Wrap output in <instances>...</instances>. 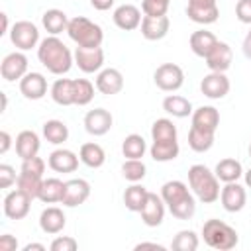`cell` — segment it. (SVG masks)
Segmentation results:
<instances>
[{
  "instance_id": "6da1fadb",
  "label": "cell",
  "mask_w": 251,
  "mask_h": 251,
  "mask_svg": "<svg viewBox=\"0 0 251 251\" xmlns=\"http://www.w3.org/2000/svg\"><path fill=\"white\" fill-rule=\"evenodd\" d=\"M37 59L51 75H67L75 63V53L57 37L49 35L37 45Z\"/></svg>"
},
{
  "instance_id": "7a4b0ae2",
  "label": "cell",
  "mask_w": 251,
  "mask_h": 251,
  "mask_svg": "<svg viewBox=\"0 0 251 251\" xmlns=\"http://www.w3.org/2000/svg\"><path fill=\"white\" fill-rule=\"evenodd\" d=\"M161 198L169 212L178 220H190L196 212V200L182 180H167L161 186Z\"/></svg>"
},
{
  "instance_id": "3957f363",
  "label": "cell",
  "mask_w": 251,
  "mask_h": 251,
  "mask_svg": "<svg viewBox=\"0 0 251 251\" xmlns=\"http://www.w3.org/2000/svg\"><path fill=\"white\" fill-rule=\"evenodd\" d=\"M188 186L192 190V194L204 202V204H212L220 198V178L216 176L214 171H210L206 165L196 163L188 169Z\"/></svg>"
},
{
  "instance_id": "277c9868",
  "label": "cell",
  "mask_w": 251,
  "mask_h": 251,
  "mask_svg": "<svg viewBox=\"0 0 251 251\" xmlns=\"http://www.w3.org/2000/svg\"><path fill=\"white\" fill-rule=\"evenodd\" d=\"M202 237H204V243L208 247L218 249V251H229L239 243V235H237L235 227H231L229 224L216 220V218L204 222Z\"/></svg>"
},
{
  "instance_id": "5b68a950",
  "label": "cell",
  "mask_w": 251,
  "mask_h": 251,
  "mask_svg": "<svg viewBox=\"0 0 251 251\" xmlns=\"http://www.w3.org/2000/svg\"><path fill=\"white\" fill-rule=\"evenodd\" d=\"M69 37L78 45V47H100L104 41V31L98 24L90 22L84 16H75L69 20L67 27Z\"/></svg>"
},
{
  "instance_id": "8992f818",
  "label": "cell",
  "mask_w": 251,
  "mask_h": 251,
  "mask_svg": "<svg viewBox=\"0 0 251 251\" xmlns=\"http://www.w3.org/2000/svg\"><path fill=\"white\" fill-rule=\"evenodd\" d=\"M153 82L163 92H175L184 84V71L175 63H163L155 69Z\"/></svg>"
},
{
  "instance_id": "52a82bcc",
  "label": "cell",
  "mask_w": 251,
  "mask_h": 251,
  "mask_svg": "<svg viewBox=\"0 0 251 251\" xmlns=\"http://www.w3.org/2000/svg\"><path fill=\"white\" fill-rule=\"evenodd\" d=\"M10 41L16 45L18 51H29L39 43V29L29 20H20L10 29Z\"/></svg>"
},
{
  "instance_id": "ba28073f",
  "label": "cell",
  "mask_w": 251,
  "mask_h": 251,
  "mask_svg": "<svg viewBox=\"0 0 251 251\" xmlns=\"http://www.w3.org/2000/svg\"><path fill=\"white\" fill-rule=\"evenodd\" d=\"M186 16L194 22V24H214L220 16V8H218V0H188L186 4Z\"/></svg>"
},
{
  "instance_id": "9c48e42d",
  "label": "cell",
  "mask_w": 251,
  "mask_h": 251,
  "mask_svg": "<svg viewBox=\"0 0 251 251\" xmlns=\"http://www.w3.org/2000/svg\"><path fill=\"white\" fill-rule=\"evenodd\" d=\"M0 75L6 82L22 80L27 75V57L24 55V51L8 53L0 63Z\"/></svg>"
},
{
  "instance_id": "30bf717a",
  "label": "cell",
  "mask_w": 251,
  "mask_h": 251,
  "mask_svg": "<svg viewBox=\"0 0 251 251\" xmlns=\"http://www.w3.org/2000/svg\"><path fill=\"white\" fill-rule=\"evenodd\" d=\"M29 206H31V198L20 188L8 192L4 196V204H2L4 216L10 220H24L29 214Z\"/></svg>"
},
{
  "instance_id": "8fae6325",
  "label": "cell",
  "mask_w": 251,
  "mask_h": 251,
  "mask_svg": "<svg viewBox=\"0 0 251 251\" xmlns=\"http://www.w3.org/2000/svg\"><path fill=\"white\" fill-rule=\"evenodd\" d=\"M75 65L86 75L100 73L104 65V49L102 47H76Z\"/></svg>"
},
{
  "instance_id": "7c38bea8",
  "label": "cell",
  "mask_w": 251,
  "mask_h": 251,
  "mask_svg": "<svg viewBox=\"0 0 251 251\" xmlns=\"http://www.w3.org/2000/svg\"><path fill=\"white\" fill-rule=\"evenodd\" d=\"M229 88H231V84H229V78L226 76V73H214V71H210L202 78V82H200L202 94L206 98H210V100H222V98H226L227 92H229Z\"/></svg>"
},
{
  "instance_id": "4fadbf2b",
  "label": "cell",
  "mask_w": 251,
  "mask_h": 251,
  "mask_svg": "<svg viewBox=\"0 0 251 251\" xmlns=\"http://www.w3.org/2000/svg\"><path fill=\"white\" fill-rule=\"evenodd\" d=\"M82 124H84V129H86L90 135L100 137V135H106V133L112 129L114 118H112V114H110L108 110H104V108H94V110H88V112L84 114Z\"/></svg>"
},
{
  "instance_id": "5bb4252c",
  "label": "cell",
  "mask_w": 251,
  "mask_h": 251,
  "mask_svg": "<svg viewBox=\"0 0 251 251\" xmlns=\"http://www.w3.org/2000/svg\"><path fill=\"white\" fill-rule=\"evenodd\" d=\"M220 202H222V208L229 214L241 212L245 208V202H247V192L237 180L235 182H226V186L220 192Z\"/></svg>"
},
{
  "instance_id": "9a60e30c",
  "label": "cell",
  "mask_w": 251,
  "mask_h": 251,
  "mask_svg": "<svg viewBox=\"0 0 251 251\" xmlns=\"http://www.w3.org/2000/svg\"><path fill=\"white\" fill-rule=\"evenodd\" d=\"M165 200L161 198V194H155V192H149L143 208H141V222L147 226V227H157L163 224L165 220Z\"/></svg>"
},
{
  "instance_id": "2e32d148",
  "label": "cell",
  "mask_w": 251,
  "mask_h": 251,
  "mask_svg": "<svg viewBox=\"0 0 251 251\" xmlns=\"http://www.w3.org/2000/svg\"><path fill=\"white\" fill-rule=\"evenodd\" d=\"M90 196V184L84 178H71L65 182V194L61 204L67 208H76L80 204H84Z\"/></svg>"
},
{
  "instance_id": "e0dca14e",
  "label": "cell",
  "mask_w": 251,
  "mask_h": 251,
  "mask_svg": "<svg viewBox=\"0 0 251 251\" xmlns=\"http://www.w3.org/2000/svg\"><path fill=\"white\" fill-rule=\"evenodd\" d=\"M122 88H124V75L118 69L108 67L96 75V90L100 94L114 96V94L122 92Z\"/></svg>"
},
{
  "instance_id": "ac0fdd59",
  "label": "cell",
  "mask_w": 251,
  "mask_h": 251,
  "mask_svg": "<svg viewBox=\"0 0 251 251\" xmlns=\"http://www.w3.org/2000/svg\"><path fill=\"white\" fill-rule=\"evenodd\" d=\"M139 27H141V35L147 41H159L169 33L171 20L167 16H143Z\"/></svg>"
},
{
  "instance_id": "d6986e66",
  "label": "cell",
  "mask_w": 251,
  "mask_h": 251,
  "mask_svg": "<svg viewBox=\"0 0 251 251\" xmlns=\"http://www.w3.org/2000/svg\"><path fill=\"white\" fill-rule=\"evenodd\" d=\"M112 18H114V24L120 29H124V31L137 29L141 25V20H143L141 10L137 6H133V4H122V6H118L114 10V16Z\"/></svg>"
},
{
  "instance_id": "ffe728a7",
  "label": "cell",
  "mask_w": 251,
  "mask_h": 251,
  "mask_svg": "<svg viewBox=\"0 0 251 251\" xmlns=\"http://www.w3.org/2000/svg\"><path fill=\"white\" fill-rule=\"evenodd\" d=\"M231 59H233V51L226 41H218L214 45V49L208 53L206 57V65L210 71L214 73H226L231 67Z\"/></svg>"
},
{
  "instance_id": "44dd1931",
  "label": "cell",
  "mask_w": 251,
  "mask_h": 251,
  "mask_svg": "<svg viewBox=\"0 0 251 251\" xmlns=\"http://www.w3.org/2000/svg\"><path fill=\"white\" fill-rule=\"evenodd\" d=\"M20 92L27 100H41L47 94V78L41 73H27L20 80Z\"/></svg>"
},
{
  "instance_id": "7402d4cb",
  "label": "cell",
  "mask_w": 251,
  "mask_h": 251,
  "mask_svg": "<svg viewBox=\"0 0 251 251\" xmlns=\"http://www.w3.org/2000/svg\"><path fill=\"white\" fill-rule=\"evenodd\" d=\"M67 224V218H65V212L57 206H49L41 212L39 216V227L43 233H49V235H57L63 231Z\"/></svg>"
},
{
  "instance_id": "603a6c76",
  "label": "cell",
  "mask_w": 251,
  "mask_h": 251,
  "mask_svg": "<svg viewBox=\"0 0 251 251\" xmlns=\"http://www.w3.org/2000/svg\"><path fill=\"white\" fill-rule=\"evenodd\" d=\"M78 159L80 157H76L71 149H55L51 155H49V159H47V165H49V169L51 171H55V173H75L76 171V167H78Z\"/></svg>"
},
{
  "instance_id": "cb8c5ba5",
  "label": "cell",
  "mask_w": 251,
  "mask_h": 251,
  "mask_svg": "<svg viewBox=\"0 0 251 251\" xmlns=\"http://www.w3.org/2000/svg\"><path fill=\"white\" fill-rule=\"evenodd\" d=\"M39 147H41V141L33 129H24L16 135V153L22 161L35 157L39 153Z\"/></svg>"
},
{
  "instance_id": "d4e9b609",
  "label": "cell",
  "mask_w": 251,
  "mask_h": 251,
  "mask_svg": "<svg viewBox=\"0 0 251 251\" xmlns=\"http://www.w3.org/2000/svg\"><path fill=\"white\" fill-rule=\"evenodd\" d=\"M216 43H218V37L212 31H208V29H196L188 37V45H190L192 53L202 57V59L208 57V53L214 49Z\"/></svg>"
},
{
  "instance_id": "484cf974",
  "label": "cell",
  "mask_w": 251,
  "mask_h": 251,
  "mask_svg": "<svg viewBox=\"0 0 251 251\" xmlns=\"http://www.w3.org/2000/svg\"><path fill=\"white\" fill-rule=\"evenodd\" d=\"M49 94L59 106H75V78H57Z\"/></svg>"
},
{
  "instance_id": "4316f807",
  "label": "cell",
  "mask_w": 251,
  "mask_h": 251,
  "mask_svg": "<svg viewBox=\"0 0 251 251\" xmlns=\"http://www.w3.org/2000/svg\"><path fill=\"white\" fill-rule=\"evenodd\" d=\"M192 126L216 133V129L220 126V112L214 106H200V108L192 110Z\"/></svg>"
},
{
  "instance_id": "83f0119b",
  "label": "cell",
  "mask_w": 251,
  "mask_h": 251,
  "mask_svg": "<svg viewBox=\"0 0 251 251\" xmlns=\"http://www.w3.org/2000/svg\"><path fill=\"white\" fill-rule=\"evenodd\" d=\"M41 24L45 27V31L49 35H59L63 31H67L69 27V18L63 10L59 8H51V10H45L43 16H41Z\"/></svg>"
},
{
  "instance_id": "f1b7e54d",
  "label": "cell",
  "mask_w": 251,
  "mask_h": 251,
  "mask_svg": "<svg viewBox=\"0 0 251 251\" xmlns=\"http://www.w3.org/2000/svg\"><path fill=\"white\" fill-rule=\"evenodd\" d=\"M163 110L173 118H188L192 116V104L188 98L180 94H169L163 98Z\"/></svg>"
},
{
  "instance_id": "f546056e",
  "label": "cell",
  "mask_w": 251,
  "mask_h": 251,
  "mask_svg": "<svg viewBox=\"0 0 251 251\" xmlns=\"http://www.w3.org/2000/svg\"><path fill=\"white\" fill-rule=\"evenodd\" d=\"M149 153H151V159L157 161V163L175 161L180 153L178 139H175V141H153L151 147H149Z\"/></svg>"
},
{
  "instance_id": "4dcf8cb0",
  "label": "cell",
  "mask_w": 251,
  "mask_h": 251,
  "mask_svg": "<svg viewBox=\"0 0 251 251\" xmlns=\"http://www.w3.org/2000/svg\"><path fill=\"white\" fill-rule=\"evenodd\" d=\"M216 176L226 184V182H235L243 176V167L237 159H231V157H226L222 161H218L216 169H214Z\"/></svg>"
},
{
  "instance_id": "1f68e13d",
  "label": "cell",
  "mask_w": 251,
  "mask_h": 251,
  "mask_svg": "<svg viewBox=\"0 0 251 251\" xmlns=\"http://www.w3.org/2000/svg\"><path fill=\"white\" fill-rule=\"evenodd\" d=\"M78 157H80V163H84L90 169H100L104 165V161H106V153H104L102 145H98L94 141L82 143L80 151H78Z\"/></svg>"
},
{
  "instance_id": "d6a6232c",
  "label": "cell",
  "mask_w": 251,
  "mask_h": 251,
  "mask_svg": "<svg viewBox=\"0 0 251 251\" xmlns=\"http://www.w3.org/2000/svg\"><path fill=\"white\" fill-rule=\"evenodd\" d=\"M63 194H65V182L61 178H43L37 200H41L43 204H55L63 200Z\"/></svg>"
},
{
  "instance_id": "836d02e7",
  "label": "cell",
  "mask_w": 251,
  "mask_h": 251,
  "mask_svg": "<svg viewBox=\"0 0 251 251\" xmlns=\"http://www.w3.org/2000/svg\"><path fill=\"white\" fill-rule=\"evenodd\" d=\"M214 137H216L214 131H206V129H200V127L190 126V131H188V147L192 151H196V153H206V151L212 149Z\"/></svg>"
},
{
  "instance_id": "e575fe53",
  "label": "cell",
  "mask_w": 251,
  "mask_h": 251,
  "mask_svg": "<svg viewBox=\"0 0 251 251\" xmlns=\"http://www.w3.org/2000/svg\"><path fill=\"white\" fill-rule=\"evenodd\" d=\"M147 196H149V190L143 184L131 182V186H127L126 192H124V204L129 212H141Z\"/></svg>"
},
{
  "instance_id": "d590c367",
  "label": "cell",
  "mask_w": 251,
  "mask_h": 251,
  "mask_svg": "<svg viewBox=\"0 0 251 251\" xmlns=\"http://www.w3.org/2000/svg\"><path fill=\"white\" fill-rule=\"evenodd\" d=\"M43 137L53 145H63L69 139V127L61 120H47L43 124Z\"/></svg>"
},
{
  "instance_id": "8d00e7d4",
  "label": "cell",
  "mask_w": 251,
  "mask_h": 251,
  "mask_svg": "<svg viewBox=\"0 0 251 251\" xmlns=\"http://www.w3.org/2000/svg\"><path fill=\"white\" fill-rule=\"evenodd\" d=\"M147 151V143L139 133H129L122 141V153L126 159H141Z\"/></svg>"
},
{
  "instance_id": "74e56055",
  "label": "cell",
  "mask_w": 251,
  "mask_h": 251,
  "mask_svg": "<svg viewBox=\"0 0 251 251\" xmlns=\"http://www.w3.org/2000/svg\"><path fill=\"white\" fill-rule=\"evenodd\" d=\"M151 139L153 141H175L176 139V126L169 118H159L151 126Z\"/></svg>"
},
{
  "instance_id": "f35d334b",
  "label": "cell",
  "mask_w": 251,
  "mask_h": 251,
  "mask_svg": "<svg viewBox=\"0 0 251 251\" xmlns=\"http://www.w3.org/2000/svg\"><path fill=\"white\" fill-rule=\"evenodd\" d=\"M41 184H43V176L29 175V173H20V175H18V180H16V186H18L20 190H24L31 200H35V198L39 196Z\"/></svg>"
},
{
  "instance_id": "ab89813d",
  "label": "cell",
  "mask_w": 251,
  "mask_h": 251,
  "mask_svg": "<svg viewBox=\"0 0 251 251\" xmlns=\"http://www.w3.org/2000/svg\"><path fill=\"white\" fill-rule=\"evenodd\" d=\"M198 245H200V239L192 229H180L171 241V249L175 251H196Z\"/></svg>"
},
{
  "instance_id": "60d3db41",
  "label": "cell",
  "mask_w": 251,
  "mask_h": 251,
  "mask_svg": "<svg viewBox=\"0 0 251 251\" xmlns=\"http://www.w3.org/2000/svg\"><path fill=\"white\" fill-rule=\"evenodd\" d=\"M122 175L129 182H139L147 175V167L141 159H126L122 165Z\"/></svg>"
},
{
  "instance_id": "b9f144b4",
  "label": "cell",
  "mask_w": 251,
  "mask_h": 251,
  "mask_svg": "<svg viewBox=\"0 0 251 251\" xmlns=\"http://www.w3.org/2000/svg\"><path fill=\"white\" fill-rule=\"evenodd\" d=\"M94 98V84L86 78H75V106H86Z\"/></svg>"
},
{
  "instance_id": "7bdbcfd3",
  "label": "cell",
  "mask_w": 251,
  "mask_h": 251,
  "mask_svg": "<svg viewBox=\"0 0 251 251\" xmlns=\"http://www.w3.org/2000/svg\"><path fill=\"white\" fill-rule=\"evenodd\" d=\"M169 6H171V0H143L141 12L145 16H167Z\"/></svg>"
},
{
  "instance_id": "ee69618b",
  "label": "cell",
  "mask_w": 251,
  "mask_h": 251,
  "mask_svg": "<svg viewBox=\"0 0 251 251\" xmlns=\"http://www.w3.org/2000/svg\"><path fill=\"white\" fill-rule=\"evenodd\" d=\"M20 173H29V175L43 176V173H45V161H43L41 157H37V155L31 157V159H24Z\"/></svg>"
},
{
  "instance_id": "f6af8a7d",
  "label": "cell",
  "mask_w": 251,
  "mask_h": 251,
  "mask_svg": "<svg viewBox=\"0 0 251 251\" xmlns=\"http://www.w3.org/2000/svg\"><path fill=\"white\" fill-rule=\"evenodd\" d=\"M76 247H78V243L71 235H57L49 245L51 251H76Z\"/></svg>"
},
{
  "instance_id": "bcb514c9",
  "label": "cell",
  "mask_w": 251,
  "mask_h": 251,
  "mask_svg": "<svg viewBox=\"0 0 251 251\" xmlns=\"http://www.w3.org/2000/svg\"><path fill=\"white\" fill-rule=\"evenodd\" d=\"M16 180H18V175H16L14 167L2 163L0 165V188H10L12 184H16Z\"/></svg>"
},
{
  "instance_id": "7dc6e473",
  "label": "cell",
  "mask_w": 251,
  "mask_h": 251,
  "mask_svg": "<svg viewBox=\"0 0 251 251\" xmlns=\"http://www.w3.org/2000/svg\"><path fill=\"white\" fill-rule=\"evenodd\" d=\"M235 18L241 24L251 25V0H237L235 4Z\"/></svg>"
},
{
  "instance_id": "c3c4849f",
  "label": "cell",
  "mask_w": 251,
  "mask_h": 251,
  "mask_svg": "<svg viewBox=\"0 0 251 251\" xmlns=\"http://www.w3.org/2000/svg\"><path fill=\"white\" fill-rule=\"evenodd\" d=\"M18 249V239L12 233L0 235V251H16Z\"/></svg>"
},
{
  "instance_id": "681fc988",
  "label": "cell",
  "mask_w": 251,
  "mask_h": 251,
  "mask_svg": "<svg viewBox=\"0 0 251 251\" xmlns=\"http://www.w3.org/2000/svg\"><path fill=\"white\" fill-rule=\"evenodd\" d=\"M10 145H12V137H10V133L6 129H2L0 131V155H6Z\"/></svg>"
},
{
  "instance_id": "f907efd6",
  "label": "cell",
  "mask_w": 251,
  "mask_h": 251,
  "mask_svg": "<svg viewBox=\"0 0 251 251\" xmlns=\"http://www.w3.org/2000/svg\"><path fill=\"white\" fill-rule=\"evenodd\" d=\"M114 2L116 0H90V6L94 10H98V12H106V10H110L114 6Z\"/></svg>"
},
{
  "instance_id": "816d5d0a",
  "label": "cell",
  "mask_w": 251,
  "mask_h": 251,
  "mask_svg": "<svg viewBox=\"0 0 251 251\" xmlns=\"http://www.w3.org/2000/svg\"><path fill=\"white\" fill-rule=\"evenodd\" d=\"M135 249H137V251H141V249H157V251H163L165 247H163L161 243H153V241H141V243H137V245H135Z\"/></svg>"
},
{
  "instance_id": "f5cc1de1",
  "label": "cell",
  "mask_w": 251,
  "mask_h": 251,
  "mask_svg": "<svg viewBox=\"0 0 251 251\" xmlns=\"http://www.w3.org/2000/svg\"><path fill=\"white\" fill-rule=\"evenodd\" d=\"M241 49H243V55H245L247 59H251V29L247 31V35H245V39H243Z\"/></svg>"
},
{
  "instance_id": "db71d44e",
  "label": "cell",
  "mask_w": 251,
  "mask_h": 251,
  "mask_svg": "<svg viewBox=\"0 0 251 251\" xmlns=\"http://www.w3.org/2000/svg\"><path fill=\"white\" fill-rule=\"evenodd\" d=\"M47 247L43 245V243H27L25 247H24V251H45Z\"/></svg>"
},
{
  "instance_id": "11a10c76",
  "label": "cell",
  "mask_w": 251,
  "mask_h": 251,
  "mask_svg": "<svg viewBox=\"0 0 251 251\" xmlns=\"http://www.w3.org/2000/svg\"><path fill=\"white\" fill-rule=\"evenodd\" d=\"M0 20H2V29H0V35H4V33H10L8 31V14H0Z\"/></svg>"
},
{
  "instance_id": "9f6ffc18",
  "label": "cell",
  "mask_w": 251,
  "mask_h": 251,
  "mask_svg": "<svg viewBox=\"0 0 251 251\" xmlns=\"http://www.w3.org/2000/svg\"><path fill=\"white\" fill-rule=\"evenodd\" d=\"M243 178H245V184H247V186H249V188H251V169H249V171H245V173H243Z\"/></svg>"
},
{
  "instance_id": "6f0895ef",
  "label": "cell",
  "mask_w": 251,
  "mask_h": 251,
  "mask_svg": "<svg viewBox=\"0 0 251 251\" xmlns=\"http://www.w3.org/2000/svg\"><path fill=\"white\" fill-rule=\"evenodd\" d=\"M0 98H2V110H0V112H4V110H6V106H8V98H6V94H4V92H0Z\"/></svg>"
},
{
  "instance_id": "680465c9",
  "label": "cell",
  "mask_w": 251,
  "mask_h": 251,
  "mask_svg": "<svg viewBox=\"0 0 251 251\" xmlns=\"http://www.w3.org/2000/svg\"><path fill=\"white\" fill-rule=\"evenodd\" d=\"M249 157H251V145H249Z\"/></svg>"
}]
</instances>
